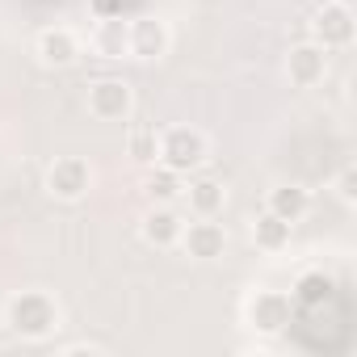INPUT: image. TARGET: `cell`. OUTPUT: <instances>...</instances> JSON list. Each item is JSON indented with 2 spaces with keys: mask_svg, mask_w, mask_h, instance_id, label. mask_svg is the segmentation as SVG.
Segmentation results:
<instances>
[{
  "mask_svg": "<svg viewBox=\"0 0 357 357\" xmlns=\"http://www.w3.org/2000/svg\"><path fill=\"white\" fill-rule=\"evenodd\" d=\"M181 172H172L164 164H151V172L143 176V194L151 198V206H172L176 198H181Z\"/></svg>",
  "mask_w": 357,
  "mask_h": 357,
  "instance_id": "cell-16",
  "label": "cell"
},
{
  "mask_svg": "<svg viewBox=\"0 0 357 357\" xmlns=\"http://www.w3.org/2000/svg\"><path fill=\"white\" fill-rule=\"evenodd\" d=\"M155 164L172 168V172H198L206 164V135L194 130V126H168L160 130V155Z\"/></svg>",
  "mask_w": 357,
  "mask_h": 357,
  "instance_id": "cell-2",
  "label": "cell"
},
{
  "mask_svg": "<svg viewBox=\"0 0 357 357\" xmlns=\"http://www.w3.org/2000/svg\"><path fill=\"white\" fill-rule=\"evenodd\" d=\"M336 5H353V0H336Z\"/></svg>",
  "mask_w": 357,
  "mask_h": 357,
  "instance_id": "cell-19",
  "label": "cell"
},
{
  "mask_svg": "<svg viewBox=\"0 0 357 357\" xmlns=\"http://www.w3.org/2000/svg\"><path fill=\"white\" fill-rule=\"evenodd\" d=\"M181 198L190 202L194 219H215L227 206V190H223V181H215V176H198V181H190L181 190Z\"/></svg>",
  "mask_w": 357,
  "mask_h": 357,
  "instance_id": "cell-12",
  "label": "cell"
},
{
  "mask_svg": "<svg viewBox=\"0 0 357 357\" xmlns=\"http://www.w3.org/2000/svg\"><path fill=\"white\" fill-rule=\"evenodd\" d=\"M59 303L47 290H17L5 307V324L9 332H17L22 340H47L59 328Z\"/></svg>",
  "mask_w": 357,
  "mask_h": 357,
  "instance_id": "cell-1",
  "label": "cell"
},
{
  "mask_svg": "<svg viewBox=\"0 0 357 357\" xmlns=\"http://www.w3.org/2000/svg\"><path fill=\"white\" fill-rule=\"evenodd\" d=\"M89 43L101 59H126V17L122 13L118 17H97Z\"/></svg>",
  "mask_w": 357,
  "mask_h": 357,
  "instance_id": "cell-13",
  "label": "cell"
},
{
  "mask_svg": "<svg viewBox=\"0 0 357 357\" xmlns=\"http://www.w3.org/2000/svg\"><path fill=\"white\" fill-rule=\"evenodd\" d=\"M290 236H294V223L278 219L273 211L257 215V223H252V244H257L261 252H282V248H290Z\"/></svg>",
  "mask_w": 357,
  "mask_h": 357,
  "instance_id": "cell-15",
  "label": "cell"
},
{
  "mask_svg": "<svg viewBox=\"0 0 357 357\" xmlns=\"http://www.w3.org/2000/svg\"><path fill=\"white\" fill-rule=\"evenodd\" d=\"M265 211H273V215L286 219V223H298V219L311 211V194H307L303 185H273Z\"/></svg>",
  "mask_w": 357,
  "mask_h": 357,
  "instance_id": "cell-14",
  "label": "cell"
},
{
  "mask_svg": "<svg viewBox=\"0 0 357 357\" xmlns=\"http://www.w3.org/2000/svg\"><path fill=\"white\" fill-rule=\"evenodd\" d=\"M34 55H38L43 68H72L80 59V38L68 26H47L34 38Z\"/></svg>",
  "mask_w": 357,
  "mask_h": 357,
  "instance_id": "cell-9",
  "label": "cell"
},
{
  "mask_svg": "<svg viewBox=\"0 0 357 357\" xmlns=\"http://www.w3.org/2000/svg\"><path fill=\"white\" fill-rule=\"evenodd\" d=\"M353 34H357L353 5H336V0H328V5L311 17V43H319L324 51H340V47H349Z\"/></svg>",
  "mask_w": 357,
  "mask_h": 357,
  "instance_id": "cell-6",
  "label": "cell"
},
{
  "mask_svg": "<svg viewBox=\"0 0 357 357\" xmlns=\"http://www.w3.org/2000/svg\"><path fill=\"white\" fill-rule=\"evenodd\" d=\"M176 244H181L194 261H219L223 248H227V231L219 223H211V219H198V223H185V231H181Z\"/></svg>",
  "mask_w": 357,
  "mask_h": 357,
  "instance_id": "cell-10",
  "label": "cell"
},
{
  "mask_svg": "<svg viewBox=\"0 0 357 357\" xmlns=\"http://www.w3.org/2000/svg\"><path fill=\"white\" fill-rule=\"evenodd\" d=\"M130 109H135V93H130L126 80L105 76V80H97V84L89 89V114H93L97 122H126Z\"/></svg>",
  "mask_w": 357,
  "mask_h": 357,
  "instance_id": "cell-7",
  "label": "cell"
},
{
  "mask_svg": "<svg viewBox=\"0 0 357 357\" xmlns=\"http://www.w3.org/2000/svg\"><path fill=\"white\" fill-rule=\"evenodd\" d=\"M244 315H248V328H252V332L278 336V332H286V328L294 324V303H290L286 290H257V294L248 298Z\"/></svg>",
  "mask_w": 357,
  "mask_h": 357,
  "instance_id": "cell-4",
  "label": "cell"
},
{
  "mask_svg": "<svg viewBox=\"0 0 357 357\" xmlns=\"http://www.w3.org/2000/svg\"><path fill=\"white\" fill-rule=\"evenodd\" d=\"M336 198H340V202H349V206L357 202V168H353V164H349V168H340V176H336Z\"/></svg>",
  "mask_w": 357,
  "mask_h": 357,
  "instance_id": "cell-18",
  "label": "cell"
},
{
  "mask_svg": "<svg viewBox=\"0 0 357 357\" xmlns=\"http://www.w3.org/2000/svg\"><path fill=\"white\" fill-rule=\"evenodd\" d=\"M89 190H93V168H89V160H80V155H59V160L47 168V194H51L55 202H80Z\"/></svg>",
  "mask_w": 357,
  "mask_h": 357,
  "instance_id": "cell-5",
  "label": "cell"
},
{
  "mask_svg": "<svg viewBox=\"0 0 357 357\" xmlns=\"http://www.w3.org/2000/svg\"><path fill=\"white\" fill-rule=\"evenodd\" d=\"M286 76L294 89H315L324 76H328V51L319 43H294L290 55H286Z\"/></svg>",
  "mask_w": 357,
  "mask_h": 357,
  "instance_id": "cell-8",
  "label": "cell"
},
{
  "mask_svg": "<svg viewBox=\"0 0 357 357\" xmlns=\"http://www.w3.org/2000/svg\"><path fill=\"white\" fill-rule=\"evenodd\" d=\"M130 155H135L139 164H155V155H160V135H155L151 126H139V130L130 135Z\"/></svg>",
  "mask_w": 357,
  "mask_h": 357,
  "instance_id": "cell-17",
  "label": "cell"
},
{
  "mask_svg": "<svg viewBox=\"0 0 357 357\" xmlns=\"http://www.w3.org/2000/svg\"><path fill=\"white\" fill-rule=\"evenodd\" d=\"M181 231H185V219L176 215L172 206H151V211L143 215V223H139V236H143L151 248H172L176 240H181Z\"/></svg>",
  "mask_w": 357,
  "mask_h": 357,
  "instance_id": "cell-11",
  "label": "cell"
},
{
  "mask_svg": "<svg viewBox=\"0 0 357 357\" xmlns=\"http://www.w3.org/2000/svg\"><path fill=\"white\" fill-rule=\"evenodd\" d=\"M172 47V34H168V22L155 17V13H143V17H130L126 22V59H139V63H155L164 59Z\"/></svg>",
  "mask_w": 357,
  "mask_h": 357,
  "instance_id": "cell-3",
  "label": "cell"
}]
</instances>
